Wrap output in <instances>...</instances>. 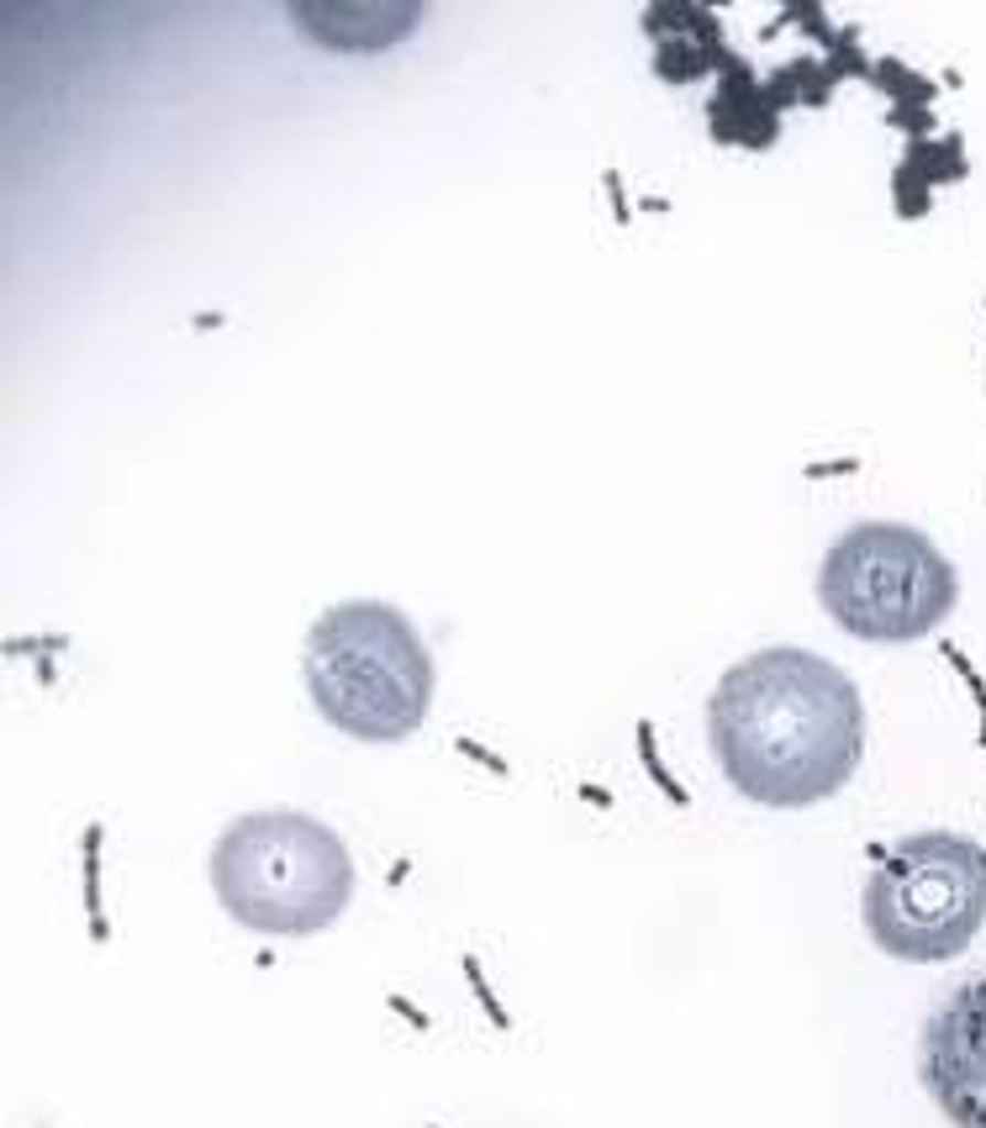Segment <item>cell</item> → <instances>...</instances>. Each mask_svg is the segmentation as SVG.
Wrapping results in <instances>:
<instances>
[{
    "mask_svg": "<svg viewBox=\"0 0 986 1128\" xmlns=\"http://www.w3.org/2000/svg\"><path fill=\"white\" fill-rule=\"evenodd\" d=\"M876 870L860 896L870 944L902 965H944L986 928V849L965 834H908L870 849Z\"/></svg>",
    "mask_w": 986,
    "mask_h": 1128,
    "instance_id": "277c9868",
    "label": "cell"
},
{
    "mask_svg": "<svg viewBox=\"0 0 986 1128\" xmlns=\"http://www.w3.org/2000/svg\"><path fill=\"white\" fill-rule=\"evenodd\" d=\"M422 17H428V11L411 6V0H401V6H381V0H364V6H354V0H337V6L333 0H322V6H290V22L307 26L312 43H328V37H337L343 26H354V43H349L354 53L401 43Z\"/></svg>",
    "mask_w": 986,
    "mask_h": 1128,
    "instance_id": "52a82bcc",
    "label": "cell"
},
{
    "mask_svg": "<svg viewBox=\"0 0 986 1128\" xmlns=\"http://www.w3.org/2000/svg\"><path fill=\"white\" fill-rule=\"evenodd\" d=\"M818 601L860 644H918L955 612L961 570L908 523H860L823 554Z\"/></svg>",
    "mask_w": 986,
    "mask_h": 1128,
    "instance_id": "5b68a950",
    "label": "cell"
},
{
    "mask_svg": "<svg viewBox=\"0 0 986 1128\" xmlns=\"http://www.w3.org/2000/svg\"><path fill=\"white\" fill-rule=\"evenodd\" d=\"M100 839H106L100 823H90L85 828V913H90V938L106 944L111 928H106V907H100Z\"/></svg>",
    "mask_w": 986,
    "mask_h": 1128,
    "instance_id": "ba28073f",
    "label": "cell"
},
{
    "mask_svg": "<svg viewBox=\"0 0 986 1128\" xmlns=\"http://www.w3.org/2000/svg\"><path fill=\"white\" fill-rule=\"evenodd\" d=\"M639 760H644V770L654 775V786L665 792V802H675V807H686V802H692V796H686V786H680L671 770H665V760H660V744H654V722H639Z\"/></svg>",
    "mask_w": 986,
    "mask_h": 1128,
    "instance_id": "9c48e42d",
    "label": "cell"
},
{
    "mask_svg": "<svg viewBox=\"0 0 986 1128\" xmlns=\"http://www.w3.org/2000/svg\"><path fill=\"white\" fill-rule=\"evenodd\" d=\"M301 675L328 728L360 744H401L433 707V654L390 601H337L307 633Z\"/></svg>",
    "mask_w": 986,
    "mask_h": 1128,
    "instance_id": "7a4b0ae2",
    "label": "cell"
},
{
    "mask_svg": "<svg viewBox=\"0 0 986 1128\" xmlns=\"http://www.w3.org/2000/svg\"><path fill=\"white\" fill-rule=\"evenodd\" d=\"M923 1086L955 1128H986V976L965 981L929 1018Z\"/></svg>",
    "mask_w": 986,
    "mask_h": 1128,
    "instance_id": "8992f818",
    "label": "cell"
},
{
    "mask_svg": "<svg viewBox=\"0 0 986 1128\" xmlns=\"http://www.w3.org/2000/svg\"><path fill=\"white\" fill-rule=\"evenodd\" d=\"M707 744L728 786L775 813L839 796L866 760L860 686L813 648L744 654L707 697Z\"/></svg>",
    "mask_w": 986,
    "mask_h": 1128,
    "instance_id": "6da1fadb",
    "label": "cell"
},
{
    "mask_svg": "<svg viewBox=\"0 0 986 1128\" xmlns=\"http://www.w3.org/2000/svg\"><path fill=\"white\" fill-rule=\"evenodd\" d=\"M944 659H950V665H955V670H961V680H965V691H971V697H976V712H982V733H976V744L986 749V675L976 670V665H971V659H965V648H955V644H944Z\"/></svg>",
    "mask_w": 986,
    "mask_h": 1128,
    "instance_id": "30bf717a",
    "label": "cell"
},
{
    "mask_svg": "<svg viewBox=\"0 0 986 1128\" xmlns=\"http://www.w3.org/2000/svg\"><path fill=\"white\" fill-rule=\"evenodd\" d=\"M212 891L227 917L265 938H312L354 902V855L307 813H248L212 849Z\"/></svg>",
    "mask_w": 986,
    "mask_h": 1128,
    "instance_id": "3957f363",
    "label": "cell"
},
{
    "mask_svg": "<svg viewBox=\"0 0 986 1128\" xmlns=\"http://www.w3.org/2000/svg\"><path fill=\"white\" fill-rule=\"evenodd\" d=\"M464 981L475 986V997H481L485 1018H491L496 1029H512V1018H506V1012H502V1002L491 997V981H485V976H481V960H475V955H464Z\"/></svg>",
    "mask_w": 986,
    "mask_h": 1128,
    "instance_id": "8fae6325",
    "label": "cell"
}]
</instances>
